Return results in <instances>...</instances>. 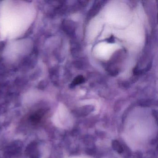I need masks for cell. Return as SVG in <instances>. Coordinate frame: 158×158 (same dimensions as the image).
Here are the masks:
<instances>
[{
	"label": "cell",
	"instance_id": "obj_3",
	"mask_svg": "<svg viewBox=\"0 0 158 158\" xmlns=\"http://www.w3.org/2000/svg\"><path fill=\"white\" fill-rule=\"evenodd\" d=\"M42 112H38L31 116V120L34 123H37L42 119L43 116Z\"/></svg>",
	"mask_w": 158,
	"mask_h": 158
},
{
	"label": "cell",
	"instance_id": "obj_7",
	"mask_svg": "<svg viewBox=\"0 0 158 158\" xmlns=\"http://www.w3.org/2000/svg\"><path fill=\"white\" fill-rule=\"evenodd\" d=\"M153 114H154V117L156 118V119H157V113L156 111H153Z\"/></svg>",
	"mask_w": 158,
	"mask_h": 158
},
{
	"label": "cell",
	"instance_id": "obj_6",
	"mask_svg": "<svg viewBox=\"0 0 158 158\" xmlns=\"http://www.w3.org/2000/svg\"><path fill=\"white\" fill-rule=\"evenodd\" d=\"M108 42H110V43H113L114 42V39L113 37H111L109 38V39L107 40Z\"/></svg>",
	"mask_w": 158,
	"mask_h": 158
},
{
	"label": "cell",
	"instance_id": "obj_5",
	"mask_svg": "<svg viewBox=\"0 0 158 158\" xmlns=\"http://www.w3.org/2000/svg\"><path fill=\"white\" fill-rule=\"evenodd\" d=\"M101 2H98V3L94 4L90 11V15H95L96 13L98 12V11L99 10L101 7V4L100 3Z\"/></svg>",
	"mask_w": 158,
	"mask_h": 158
},
{
	"label": "cell",
	"instance_id": "obj_1",
	"mask_svg": "<svg viewBox=\"0 0 158 158\" xmlns=\"http://www.w3.org/2000/svg\"><path fill=\"white\" fill-rule=\"evenodd\" d=\"M93 108L92 106H87L85 107H83L81 110L77 111V114H79L81 116H85L88 115L89 113L93 110Z\"/></svg>",
	"mask_w": 158,
	"mask_h": 158
},
{
	"label": "cell",
	"instance_id": "obj_4",
	"mask_svg": "<svg viewBox=\"0 0 158 158\" xmlns=\"http://www.w3.org/2000/svg\"><path fill=\"white\" fill-rule=\"evenodd\" d=\"M85 78L82 76H78L75 78L72 83V85H73V86H75L82 84L85 82Z\"/></svg>",
	"mask_w": 158,
	"mask_h": 158
},
{
	"label": "cell",
	"instance_id": "obj_2",
	"mask_svg": "<svg viewBox=\"0 0 158 158\" xmlns=\"http://www.w3.org/2000/svg\"><path fill=\"white\" fill-rule=\"evenodd\" d=\"M113 148L119 153H122L123 152V148L118 140H114L112 143Z\"/></svg>",
	"mask_w": 158,
	"mask_h": 158
}]
</instances>
